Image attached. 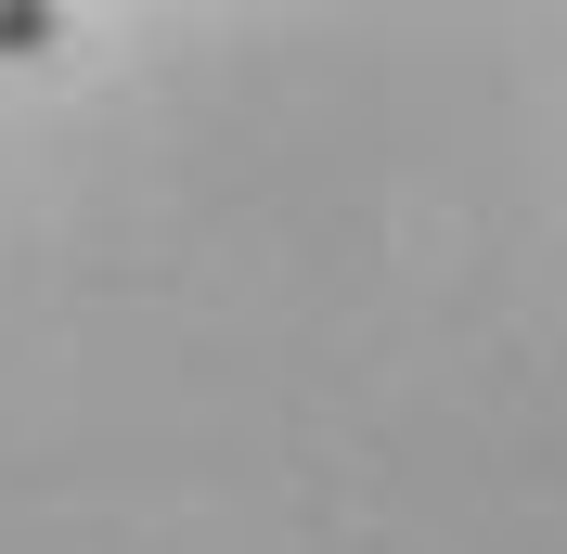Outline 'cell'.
I'll return each mask as SVG.
<instances>
[{
	"label": "cell",
	"mask_w": 567,
	"mask_h": 554,
	"mask_svg": "<svg viewBox=\"0 0 567 554\" xmlns=\"http://www.w3.org/2000/svg\"><path fill=\"white\" fill-rule=\"evenodd\" d=\"M52 39H65V27H52L39 0H0V52H52Z\"/></svg>",
	"instance_id": "cell-1"
}]
</instances>
